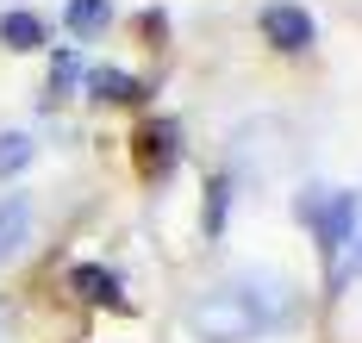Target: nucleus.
<instances>
[{"label": "nucleus", "instance_id": "obj_2", "mask_svg": "<svg viewBox=\"0 0 362 343\" xmlns=\"http://www.w3.org/2000/svg\"><path fill=\"white\" fill-rule=\"evenodd\" d=\"M293 212L313 231V243L325 250V263H337L350 250V237L362 231V206H356V193H344V188H300Z\"/></svg>", "mask_w": 362, "mask_h": 343}, {"label": "nucleus", "instance_id": "obj_1", "mask_svg": "<svg viewBox=\"0 0 362 343\" xmlns=\"http://www.w3.org/2000/svg\"><path fill=\"white\" fill-rule=\"evenodd\" d=\"M293 318L300 300L288 275H231L187 306V331L200 343H256L269 331H288Z\"/></svg>", "mask_w": 362, "mask_h": 343}, {"label": "nucleus", "instance_id": "obj_10", "mask_svg": "<svg viewBox=\"0 0 362 343\" xmlns=\"http://www.w3.org/2000/svg\"><path fill=\"white\" fill-rule=\"evenodd\" d=\"M0 44H6V50H37V44H44V19H37V13H6V19H0Z\"/></svg>", "mask_w": 362, "mask_h": 343}, {"label": "nucleus", "instance_id": "obj_14", "mask_svg": "<svg viewBox=\"0 0 362 343\" xmlns=\"http://www.w3.org/2000/svg\"><path fill=\"white\" fill-rule=\"evenodd\" d=\"M0 343H6V318H0Z\"/></svg>", "mask_w": 362, "mask_h": 343}, {"label": "nucleus", "instance_id": "obj_3", "mask_svg": "<svg viewBox=\"0 0 362 343\" xmlns=\"http://www.w3.org/2000/svg\"><path fill=\"white\" fill-rule=\"evenodd\" d=\"M331 331L344 343H362V231L331 263Z\"/></svg>", "mask_w": 362, "mask_h": 343}, {"label": "nucleus", "instance_id": "obj_6", "mask_svg": "<svg viewBox=\"0 0 362 343\" xmlns=\"http://www.w3.org/2000/svg\"><path fill=\"white\" fill-rule=\"evenodd\" d=\"M69 287H75L88 306H125L119 275H112V268H100V263H75V268H69Z\"/></svg>", "mask_w": 362, "mask_h": 343}, {"label": "nucleus", "instance_id": "obj_4", "mask_svg": "<svg viewBox=\"0 0 362 343\" xmlns=\"http://www.w3.org/2000/svg\"><path fill=\"white\" fill-rule=\"evenodd\" d=\"M262 38L275 44V50H313V19H306V6H293V0H275V6H262Z\"/></svg>", "mask_w": 362, "mask_h": 343}, {"label": "nucleus", "instance_id": "obj_9", "mask_svg": "<svg viewBox=\"0 0 362 343\" xmlns=\"http://www.w3.org/2000/svg\"><path fill=\"white\" fill-rule=\"evenodd\" d=\"M107 19H112V0H69V6H63V25H69L75 38L107 32Z\"/></svg>", "mask_w": 362, "mask_h": 343}, {"label": "nucleus", "instance_id": "obj_13", "mask_svg": "<svg viewBox=\"0 0 362 343\" xmlns=\"http://www.w3.org/2000/svg\"><path fill=\"white\" fill-rule=\"evenodd\" d=\"M75 81H81V56H75V50H57V63H50V100L69 94Z\"/></svg>", "mask_w": 362, "mask_h": 343}, {"label": "nucleus", "instance_id": "obj_7", "mask_svg": "<svg viewBox=\"0 0 362 343\" xmlns=\"http://www.w3.org/2000/svg\"><path fill=\"white\" fill-rule=\"evenodd\" d=\"M88 88H94V100H112V107H132V100L150 94L144 81L125 76V69H88Z\"/></svg>", "mask_w": 362, "mask_h": 343}, {"label": "nucleus", "instance_id": "obj_5", "mask_svg": "<svg viewBox=\"0 0 362 343\" xmlns=\"http://www.w3.org/2000/svg\"><path fill=\"white\" fill-rule=\"evenodd\" d=\"M175 162H181V125L175 119H150L144 131H138V169L156 181V175H169Z\"/></svg>", "mask_w": 362, "mask_h": 343}, {"label": "nucleus", "instance_id": "obj_11", "mask_svg": "<svg viewBox=\"0 0 362 343\" xmlns=\"http://www.w3.org/2000/svg\"><path fill=\"white\" fill-rule=\"evenodd\" d=\"M32 156H37V144L25 138V131H0V181H6V175H19Z\"/></svg>", "mask_w": 362, "mask_h": 343}, {"label": "nucleus", "instance_id": "obj_8", "mask_svg": "<svg viewBox=\"0 0 362 343\" xmlns=\"http://www.w3.org/2000/svg\"><path fill=\"white\" fill-rule=\"evenodd\" d=\"M25 231H32V206H25L19 193H13V200H0V263H13V256H19Z\"/></svg>", "mask_w": 362, "mask_h": 343}, {"label": "nucleus", "instance_id": "obj_12", "mask_svg": "<svg viewBox=\"0 0 362 343\" xmlns=\"http://www.w3.org/2000/svg\"><path fill=\"white\" fill-rule=\"evenodd\" d=\"M225 206H231V181H225V175H213V181H206V237H218V231H225Z\"/></svg>", "mask_w": 362, "mask_h": 343}]
</instances>
